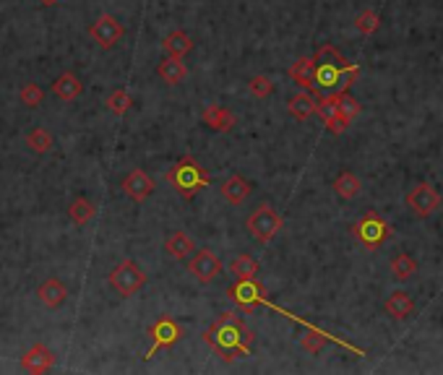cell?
Listing matches in <instances>:
<instances>
[{
  "label": "cell",
  "instance_id": "2",
  "mask_svg": "<svg viewBox=\"0 0 443 375\" xmlns=\"http://www.w3.org/2000/svg\"><path fill=\"white\" fill-rule=\"evenodd\" d=\"M204 342H207L224 362H235L237 357H245L251 352L256 334L253 329L245 326V321L237 313H219L212 329L204 331Z\"/></svg>",
  "mask_w": 443,
  "mask_h": 375
},
{
  "label": "cell",
  "instance_id": "16",
  "mask_svg": "<svg viewBox=\"0 0 443 375\" xmlns=\"http://www.w3.org/2000/svg\"><path fill=\"white\" fill-rule=\"evenodd\" d=\"M201 120H204L209 128L219 130V133H227V130L235 128V115H232L227 107H222V105H207L204 112H201Z\"/></svg>",
  "mask_w": 443,
  "mask_h": 375
},
{
  "label": "cell",
  "instance_id": "5",
  "mask_svg": "<svg viewBox=\"0 0 443 375\" xmlns=\"http://www.w3.org/2000/svg\"><path fill=\"white\" fill-rule=\"evenodd\" d=\"M282 214L276 211L274 206H269V204H261V206H256L251 211V216H248V222H245V227H248V232H251L253 238L259 240L261 245H266V243H271V240L279 235V230H282Z\"/></svg>",
  "mask_w": 443,
  "mask_h": 375
},
{
  "label": "cell",
  "instance_id": "35",
  "mask_svg": "<svg viewBox=\"0 0 443 375\" xmlns=\"http://www.w3.org/2000/svg\"><path fill=\"white\" fill-rule=\"evenodd\" d=\"M336 100H339V110H342V112L350 117V120H355V117L360 115V110H363V107H360V102L355 100L350 92H339V94H336Z\"/></svg>",
  "mask_w": 443,
  "mask_h": 375
},
{
  "label": "cell",
  "instance_id": "22",
  "mask_svg": "<svg viewBox=\"0 0 443 375\" xmlns=\"http://www.w3.org/2000/svg\"><path fill=\"white\" fill-rule=\"evenodd\" d=\"M162 50H165V55H172V58H185L193 50V39L185 31H170L167 37L162 39Z\"/></svg>",
  "mask_w": 443,
  "mask_h": 375
},
{
  "label": "cell",
  "instance_id": "15",
  "mask_svg": "<svg viewBox=\"0 0 443 375\" xmlns=\"http://www.w3.org/2000/svg\"><path fill=\"white\" fill-rule=\"evenodd\" d=\"M21 365L29 373H47L55 365V354L47 349L45 344H34L31 349H26L21 357Z\"/></svg>",
  "mask_w": 443,
  "mask_h": 375
},
{
  "label": "cell",
  "instance_id": "20",
  "mask_svg": "<svg viewBox=\"0 0 443 375\" xmlns=\"http://www.w3.org/2000/svg\"><path fill=\"white\" fill-rule=\"evenodd\" d=\"M81 81H78V76L76 73H71V70H66L63 76H58L53 81V94L58 97V100H63V102H73L81 94Z\"/></svg>",
  "mask_w": 443,
  "mask_h": 375
},
{
  "label": "cell",
  "instance_id": "3",
  "mask_svg": "<svg viewBox=\"0 0 443 375\" xmlns=\"http://www.w3.org/2000/svg\"><path fill=\"white\" fill-rule=\"evenodd\" d=\"M167 183L175 185V191L180 193L185 201H191L201 188H207L209 185V175L204 172V167H201L193 157H183L175 167L167 169Z\"/></svg>",
  "mask_w": 443,
  "mask_h": 375
},
{
  "label": "cell",
  "instance_id": "34",
  "mask_svg": "<svg viewBox=\"0 0 443 375\" xmlns=\"http://www.w3.org/2000/svg\"><path fill=\"white\" fill-rule=\"evenodd\" d=\"M248 89H251L253 97H259V100H266L269 94L274 92V81L269 76H253L248 81Z\"/></svg>",
  "mask_w": 443,
  "mask_h": 375
},
{
  "label": "cell",
  "instance_id": "31",
  "mask_svg": "<svg viewBox=\"0 0 443 375\" xmlns=\"http://www.w3.org/2000/svg\"><path fill=\"white\" fill-rule=\"evenodd\" d=\"M378 26H381V16L375 14V11H370V8H365L363 14H358V19H355V29L360 31V34H375L378 31Z\"/></svg>",
  "mask_w": 443,
  "mask_h": 375
},
{
  "label": "cell",
  "instance_id": "26",
  "mask_svg": "<svg viewBox=\"0 0 443 375\" xmlns=\"http://www.w3.org/2000/svg\"><path fill=\"white\" fill-rule=\"evenodd\" d=\"M334 191L339 199L344 201H352V199H358V193H360V177L355 175V172H350V169H344V172H339L334 180Z\"/></svg>",
  "mask_w": 443,
  "mask_h": 375
},
{
  "label": "cell",
  "instance_id": "11",
  "mask_svg": "<svg viewBox=\"0 0 443 375\" xmlns=\"http://www.w3.org/2000/svg\"><path fill=\"white\" fill-rule=\"evenodd\" d=\"M188 268H191V274L196 276V282L209 284V282H214L217 276L222 274V260H219L217 253H212L209 248H204V250L193 253Z\"/></svg>",
  "mask_w": 443,
  "mask_h": 375
},
{
  "label": "cell",
  "instance_id": "25",
  "mask_svg": "<svg viewBox=\"0 0 443 375\" xmlns=\"http://www.w3.org/2000/svg\"><path fill=\"white\" fill-rule=\"evenodd\" d=\"M287 110H290V115L295 120H308L311 115H316V94L311 92L295 94L290 100V105H287Z\"/></svg>",
  "mask_w": 443,
  "mask_h": 375
},
{
  "label": "cell",
  "instance_id": "1",
  "mask_svg": "<svg viewBox=\"0 0 443 375\" xmlns=\"http://www.w3.org/2000/svg\"><path fill=\"white\" fill-rule=\"evenodd\" d=\"M316 70H313V86L311 94H339L350 92V86L358 81L360 65L344 60L342 55L336 53L334 45H321L313 55Z\"/></svg>",
  "mask_w": 443,
  "mask_h": 375
},
{
  "label": "cell",
  "instance_id": "17",
  "mask_svg": "<svg viewBox=\"0 0 443 375\" xmlns=\"http://www.w3.org/2000/svg\"><path fill=\"white\" fill-rule=\"evenodd\" d=\"M251 183L245 180V177L240 175H229L224 183H222V199L227 201V204H232V206H240L248 196H251Z\"/></svg>",
  "mask_w": 443,
  "mask_h": 375
},
{
  "label": "cell",
  "instance_id": "8",
  "mask_svg": "<svg viewBox=\"0 0 443 375\" xmlns=\"http://www.w3.org/2000/svg\"><path fill=\"white\" fill-rule=\"evenodd\" d=\"M146 284V274L133 263V260H123L110 271V287H113L120 297H130L136 295L141 287Z\"/></svg>",
  "mask_w": 443,
  "mask_h": 375
},
{
  "label": "cell",
  "instance_id": "12",
  "mask_svg": "<svg viewBox=\"0 0 443 375\" xmlns=\"http://www.w3.org/2000/svg\"><path fill=\"white\" fill-rule=\"evenodd\" d=\"M89 34H92V39L97 42L100 47H105V50H110V47H115V42L123 37V23L115 19V16H100L97 21L92 23V29H89Z\"/></svg>",
  "mask_w": 443,
  "mask_h": 375
},
{
  "label": "cell",
  "instance_id": "23",
  "mask_svg": "<svg viewBox=\"0 0 443 375\" xmlns=\"http://www.w3.org/2000/svg\"><path fill=\"white\" fill-rule=\"evenodd\" d=\"M300 344H303V349L311 354H318L326 344H339L334 337H329V334H323V331L313 329V326H306V331H303V337H300Z\"/></svg>",
  "mask_w": 443,
  "mask_h": 375
},
{
  "label": "cell",
  "instance_id": "9",
  "mask_svg": "<svg viewBox=\"0 0 443 375\" xmlns=\"http://www.w3.org/2000/svg\"><path fill=\"white\" fill-rule=\"evenodd\" d=\"M316 115L321 117L323 125L329 128V133L339 136L344 130L350 128V117L344 115L342 110H339V100H336V94H321L318 100H316Z\"/></svg>",
  "mask_w": 443,
  "mask_h": 375
},
{
  "label": "cell",
  "instance_id": "6",
  "mask_svg": "<svg viewBox=\"0 0 443 375\" xmlns=\"http://www.w3.org/2000/svg\"><path fill=\"white\" fill-rule=\"evenodd\" d=\"M227 295L240 310H245V313L256 310L259 305H271L266 295V287H264L259 279H237L227 290Z\"/></svg>",
  "mask_w": 443,
  "mask_h": 375
},
{
  "label": "cell",
  "instance_id": "24",
  "mask_svg": "<svg viewBox=\"0 0 443 375\" xmlns=\"http://www.w3.org/2000/svg\"><path fill=\"white\" fill-rule=\"evenodd\" d=\"M313 70H316L313 58H300V60H295L290 65V78L298 86H303L306 92H311V86H313Z\"/></svg>",
  "mask_w": 443,
  "mask_h": 375
},
{
  "label": "cell",
  "instance_id": "33",
  "mask_svg": "<svg viewBox=\"0 0 443 375\" xmlns=\"http://www.w3.org/2000/svg\"><path fill=\"white\" fill-rule=\"evenodd\" d=\"M42 100H45V92H42V86L39 84H26L21 86V105L24 107H39L42 105Z\"/></svg>",
  "mask_w": 443,
  "mask_h": 375
},
{
  "label": "cell",
  "instance_id": "4",
  "mask_svg": "<svg viewBox=\"0 0 443 375\" xmlns=\"http://www.w3.org/2000/svg\"><path fill=\"white\" fill-rule=\"evenodd\" d=\"M391 232H394V227L381 214H375V211H368L365 216H360L358 222L352 224L355 240L360 245H365L368 250H378L391 238Z\"/></svg>",
  "mask_w": 443,
  "mask_h": 375
},
{
  "label": "cell",
  "instance_id": "13",
  "mask_svg": "<svg viewBox=\"0 0 443 375\" xmlns=\"http://www.w3.org/2000/svg\"><path fill=\"white\" fill-rule=\"evenodd\" d=\"M123 191H125V196H130L133 201L141 204V201H146L154 193L152 175H146L144 169H130L125 180H123Z\"/></svg>",
  "mask_w": 443,
  "mask_h": 375
},
{
  "label": "cell",
  "instance_id": "27",
  "mask_svg": "<svg viewBox=\"0 0 443 375\" xmlns=\"http://www.w3.org/2000/svg\"><path fill=\"white\" fill-rule=\"evenodd\" d=\"M94 214H97V206H94L92 201L89 199H76L73 204L68 206V216H71V222L78 224V227H84V224H89L94 219Z\"/></svg>",
  "mask_w": 443,
  "mask_h": 375
},
{
  "label": "cell",
  "instance_id": "7",
  "mask_svg": "<svg viewBox=\"0 0 443 375\" xmlns=\"http://www.w3.org/2000/svg\"><path fill=\"white\" fill-rule=\"evenodd\" d=\"M149 339H152V347L146 349L144 360H152L154 354L160 352V349H167V347H175L180 339H183V329H180V323L175 318H170V315H162L160 321L152 323V329H149Z\"/></svg>",
  "mask_w": 443,
  "mask_h": 375
},
{
  "label": "cell",
  "instance_id": "18",
  "mask_svg": "<svg viewBox=\"0 0 443 375\" xmlns=\"http://www.w3.org/2000/svg\"><path fill=\"white\" fill-rule=\"evenodd\" d=\"M157 76H160L167 86H175V84H180L185 76H188V65L183 63V58L165 55V60L157 65Z\"/></svg>",
  "mask_w": 443,
  "mask_h": 375
},
{
  "label": "cell",
  "instance_id": "10",
  "mask_svg": "<svg viewBox=\"0 0 443 375\" xmlns=\"http://www.w3.org/2000/svg\"><path fill=\"white\" fill-rule=\"evenodd\" d=\"M407 206L412 208L417 216L425 219V216H430L438 206H441V193H438L430 183H417L412 191L407 193Z\"/></svg>",
  "mask_w": 443,
  "mask_h": 375
},
{
  "label": "cell",
  "instance_id": "29",
  "mask_svg": "<svg viewBox=\"0 0 443 375\" xmlns=\"http://www.w3.org/2000/svg\"><path fill=\"white\" fill-rule=\"evenodd\" d=\"M391 274L397 282H407V279H412L417 274V260L410 255V253H399L397 258L391 260Z\"/></svg>",
  "mask_w": 443,
  "mask_h": 375
},
{
  "label": "cell",
  "instance_id": "32",
  "mask_svg": "<svg viewBox=\"0 0 443 375\" xmlns=\"http://www.w3.org/2000/svg\"><path fill=\"white\" fill-rule=\"evenodd\" d=\"M130 105H133V100H130V94L125 89H115L108 97V107L113 115H125L130 110Z\"/></svg>",
  "mask_w": 443,
  "mask_h": 375
},
{
  "label": "cell",
  "instance_id": "19",
  "mask_svg": "<svg viewBox=\"0 0 443 375\" xmlns=\"http://www.w3.org/2000/svg\"><path fill=\"white\" fill-rule=\"evenodd\" d=\"M383 307H386V313H389L394 321H405V318H410V315L415 313V300L410 297L407 292L397 290V292H391Z\"/></svg>",
  "mask_w": 443,
  "mask_h": 375
},
{
  "label": "cell",
  "instance_id": "30",
  "mask_svg": "<svg viewBox=\"0 0 443 375\" xmlns=\"http://www.w3.org/2000/svg\"><path fill=\"white\" fill-rule=\"evenodd\" d=\"M26 146L34 154H47L53 149V133L47 128H31L29 136H26Z\"/></svg>",
  "mask_w": 443,
  "mask_h": 375
},
{
  "label": "cell",
  "instance_id": "36",
  "mask_svg": "<svg viewBox=\"0 0 443 375\" xmlns=\"http://www.w3.org/2000/svg\"><path fill=\"white\" fill-rule=\"evenodd\" d=\"M53 3H58V0H42V6H53Z\"/></svg>",
  "mask_w": 443,
  "mask_h": 375
},
{
  "label": "cell",
  "instance_id": "21",
  "mask_svg": "<svg viewBox=\"0 0 443 375\" xmlns=\"http://www.w3.org/2000/svg\"><path fill=\"white\" fill-rule=\"evenodd\" d=\"M165 250L175 260H188V255L196 253V245H193V240L188 238L185 232H172V235L165 240Z\"/></svg>",
  "mask_w": 443,
  "mask_h": 375
},
{
  "label": "cell",
  "instance_id": "14",
  "mask_svg": "<svg viewBox=\"0 0 443 375\" xmlns=\"http://www.w3.org/2000/svg\"><path fill=\"white\" fill-rule=\"evenodd\" d=\"M37 297L39 302L45 307H50V310H55V307H61L66 300H68V290H66V284L61 282V279H45V282L37 287Z\"/></svg>",
  "mask_w": 443,
  "mask_h": 375
},
{
  "label": "cell",
  "instance_id": "28",
  "mask_svg": "<svg viewBox=\"0 0 443 375\" xmlns=\"http://www.w3.org/2000/svg\"><path fill=\"white\" fill-rule=\"evenodd\" d=\"M229 271L235 279H256L259 276V260L248 255V253H240L232 263H229Z\"/></svg>",
  "mask_w": 443,
  "mask_h": 375
}]
</instances>
